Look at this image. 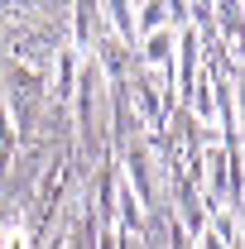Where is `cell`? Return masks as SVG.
I'll use <instances>...</instances> for the list:
<instances>
[{"label":"cell","instance_id":"obj_1","mask_svg":"<svg viewBox=\"0 0 245 249\" xmlns=\"http://www.w3.org/2000/svg\"><path fill=\"white\" fill-rule=\"evenodd\" d=\"M168 53H173V29H154L149 43H144V58H149V67H163L168 62Z\"/></svg>","mask_w":245,"mask_h":249},{"label":"cell","instance_id":"obj_3","mask_svg":"<svg viewBox=\"0 0 245 249\" xmlns=\"http://www.w3.org/2000/svg\"><path fill=\"white\" fill-rule=\"evenodd\" d=\"M0 249H34V245H29V230H24V225L5 230V235H0Z\"/></svg>","mask_w":245,"mask_h":249},{"label":"cell","instance_id":"obj_2","mask_svg":"<svg viewBox=\"0 0 245 249\" xmlns=\"http://www.w3.org/2000/svg\"><path fill=\"white\" fill-rule=\"evenodd\" d=\"M231 230H236L231 211H216V220H212V230H207V240H202V249H231Z\"/></svg>","mask_w":245,"mask_h":249}]
</instances>
